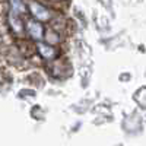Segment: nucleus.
<instances>
[{
	"mask_svg": "<svg viewBox=\"0 0 146 146\" xmlns=\"http://www.w3.org/2000/svg\"><path fill=\"white\" fill-rule=\"evenodd\" d=\"M29 10H31V13H32V16L35 18L36 22L50 19V12H48L44 6L38 5V3H31L29 5Z\"/></svg>",
	"mask_w": 146,
	"mask_h": 146,
	"instance_id": "f03ea898",
	"label": "nucleus"
},
{
	"mask_svg": "<svg viewBox=\"0 0 146 146\" xmlns=\"http://www.w3.org/2000/svg\"><path fill=\"white\" fill-rule=\"evenodd\" d=\"M38 50H40V54L44 57V58H54L57 56V51L56 48L51 47V45H45V44H38Z\"/></svg>",
	"mask_w": 146,
	"mask_h": 146,
	"instance_id": "20e7f679",
	"label": "nucleus"
},
{
	"mask_svg": "<svg viewBox=\"0 0 146 146\" xmlns=\"http://www.w3.org/2000/svg\"><path fill=\"white\" fill-rule=\"evenodd\" d=\"M25 12H27V7H25L22 0H10V19H12V23L15 22V19H19L21 15H23Z\"/></svg>",
	"mask_w": 146,
	"mask_h": 146,
	"instance_id": "7ed1b4c3",
	"label": "nucleus"
},
{
	"mask_svg": "<svg viewBox=\"0 0 146 146\" xmlns=\"http://www.w3.org/2000/svg\"><path fill=\"white\" fill-rule=\"evenodd\" d=\"M27 31L29 34V36L35 41H41L42 36H44V28L41 25V22H36V21H28L27 23Z\"/></svg>",
	"mask_w": 146,
	"mask_h": 146,
	"instance_id": "f257e3e1",
	"label": "nucleus"
}]
</instances>
